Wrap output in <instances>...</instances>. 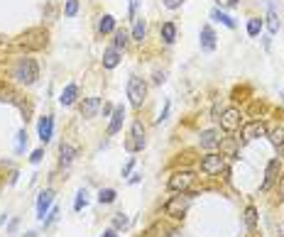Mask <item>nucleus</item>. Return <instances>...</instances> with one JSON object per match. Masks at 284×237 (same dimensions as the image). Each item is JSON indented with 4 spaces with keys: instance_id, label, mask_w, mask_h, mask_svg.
<instances>
[{
    "instance_id": "1",
    "label": "nucleus",
    "mask_w": 284,
    "mask_h": 237,
    "mask_svg": "<svg viewBox=\"0 0 284 237\" xmlns=\"http://www.w3.org/2000/svg\"><path fill=\"white\" fill-rule=\"evenodd\" d=\"M10 76H13L18 83H22V86H32V83L40 79V66H37V61H35V59L22 57V59H18V61L13 64Z\"/></svg>"
},
{
    "instance_id": "2",
    "label": "nucleus",
    "mask_w": 284,
    "mask_h": 237,
    "mask_svg": "<svg viewBox=\"0 0 284 237\" xmlns=\"http://www.w3.org/2000/svg\"><path fill=\"white\" fill-rule=\"evenodd\" d=\"M47 30H27L22 37H18L15 47L18 49H27V52H37V49H44L47 47Z\"/></svg>"
},
{
    "instance_id": "3",
    "label": "nucleus",
    "mask_w": 284,
    "mask_h": 237,
    "mask_svg": "<svg viewBox=\"0 0 284 237\" xmlns=\"http://www.w3.org/2000/svg\"><path fill=\"white\" fill-rule=\"evenodd\" d=\"M191 200H194V196H191V193H186V191H182L179 196H174L172 200H167L164 213H167V215H172V217H184V213L189 210Z\"/></svg>"
},
{
    "instance_id": "4",
    "label": "nucleus",
    "mask_w": 284,
    "mask_h": 237,
    "mask_svg": "<svg viewBox=\"0 0 284 237\" xmlns=\"http://www.w3.org/2000/svg\"><path fill=\"white\" fill-rule=\"evenodd\" d=\"M127 98H130L132 108H142V103H145V98H147V83L142 79H137V76H132L127 81Z\"/></svg>"
},
{
    "instance_id": "5",
    "label": "nucleus",
    "mask_w": 284,
    "mask_h": 237,
    "mask_svg": "<svg viewBox=\"0 0 284 237\" xmlns=\"http://www.w3.org/2000/svg\"><path fill=\"white\" fill-rule=\"evenodd\" d=\"M201 171L203 174H208V176H218V174H223L225 171V154L221 152H211V154H206L203 159H201Z\"/></svg>"
},
{
    "instance_id": "6",
    "label": "nucleus",
    "mask_w": 284,
    "mask_h": 237,
    "mask_svg": "<svg viewBox=\"0 0 284 237\" xmlns=\"http://www.w3.org/2000/svg\"><path fill=\"white\" fill-rule=\"evenodd\" d=\"M145 144H147V139H145V127H142L140 120H135V122H132V130H130V137L125 139V149H127V152H142V149H145Z\"/></svg>"
},
{
    "instance_id": "7",
    "label": "nucleus",
    "mask_w": 284,
    "mask_h": 237,
    "mask_svg": "<svg viewBox=\"0 0 284 237\" xmlns=\"http://www.w3.org/2000/svg\"><path fill=\"white\" fill-rule=\"evenodd\" d=\"M194 181H196V174L194 171H177L169 178V188L177 191V193H182V191H189L194 186Z\"/></svg>"
},
{
    "instance_id": "8",
    "label": "nucleus",
    "mask_w": 284,
    "mask_h": 237,
    "mask_svg": "<svg viewBox=\"0 0 284 237\" xmlns=\"http://www.w3.org/2000/svg\"><path fill=\"white\" fill-rule=\"evenodd\" d=\"M243 142H252V139H260V137H267V125L262 120H252L247 125H243Z\"/></svg>"
},
{
    "instance_id": "9",
    "label": "nucleus",
    "mask_w": 284,
    "mask_h": 237,
    "mask_svg": "<svg viewBox=\"0 0 284 237\" xmlns=\"http://www.w3.org/2000/svg\"><path fill=\"white\" fill-rule=\"evenodd\" d=\"M240 122H243V115H240L238 108H228V110L221 115V127H223L225 132H235V130H240Z\"/></svg>"
},
{
    "instance_id": "10",
    "label": "nucleus",
    "mask_w": 284,
    "mask_h": 237,
    "mask_svg": "<svg viewBox=\"0 0 284 237\" xmlns=\"http://www.w3.org/2000/svg\"><path fill=\"white\" fill-rule=\"evenodd\" d=\"M52 203H54V191H52V188L42 191L40 198H37V217H40V220H44V215L52 210Z\"/></svg>"
},
{
    "instance_id": "11",
    "label": "nucleus",
    "mask_w": 284,
    "mask_h": 237,
    "mask_svg": "<svg viewBox=\"0 0 284 237\" xmlns=\"http://www.w3.org/2000/svg\"><path fill=\"white\" fill-rule=\"evenodd\" d=\"M40 142L42 144H47V142H52V137H54V118L52 115H44L42 120H40Z\"/></svg>"
},
{
    "instance_id": "12",
    "label": "nucleus",
    "mask_w": 284,
    "mask_h": 237,
    "mask_svg": "<svg viewBox=\"0 0 284 237\" xmlns=\"http://www.w3.org/2000/svg\"><path fill=\"white\" fill-rule=\"evenodd\" d=\"M279 169H282V164H279V159H272L269 164H267V169H264V181H262V191H267L274 181H277V176H279Z\"/></svg>"
},
{
    "instance_id": "13",
    "label": "nucleus",
    "mask_w": 284,
    "mask_h": 237,
    "mask_svg": "<svg viewBox=\"0 0 284 237\" xmlns=\"http://www.w3.org/2000/svg\"><path fill=\"white\" fill-rule=\"evenodd\" d=\"M122 120H125V108H122V105H118V108L113 110V115H110L108 135H118V132H120V127H122Z\"/></svg>"
},
{
    "instance_id": "14",
    "label": "nucleus",
    "mask_w": 284,
    "mask_h": 237,
    "mask_svg": "<svg viewBox=\"0 0 284 237\" xmlns=\"http://www.w3.org/2000/svg\"><path fill=\"white\" fill-rule=\"evenodd\" d=\"M201 49L203 52H213L216 49V32L206 25V27H201Z\"/></svg>"
},
{
    "instance_id": "15",
    "label": "nucleus",
    "mask_w": 284,
    "mask_h": 237,
    "mask_svg": "<svg viewBox=\"0 0 284 237\" xmlns=\"http://www.w3.org/2000/svg\"><path fill=\"white\" fill-rule=\"evenodd\" d=\"M98 108H101V98H98V96H91V98H86V100L81 103V115H83V118H93V115L98 113Z\"/></svg>"
},
{
    "instance_id": "16",
    "label": "nucleus",
    "mask_w": 284,
    "mask_h": 237,
    "mask_svg": "<svg viewBox=\"0 0 284 237\" xmlns=\"http://www.w3.org/2000/svg\"><path fill=\"white\" fill-rule=\"evenodd\" d=\"M76 98H79V86H76V83H69V86L61 91L59 103H61V105H74V103H76Z\"/></svg>"
},
{
    "instance_id": "17",
    "label": "nucleus",
    "mask_w": 284,
    "mask_h": 237,
    "mask_svg": "<svg viewBox=\"0 0 284 237\" xmlns=\"http://www.w3.org/2000/svg\"><path fill=\"white\" fill-rule=\"evenodd\" d=\"M201 147L203 149H213L216 144H221V137H218V132L216 130H206V132H201Z\"/></svg>"
},
{
    "instance_id": "18",
    "label": "nucleus",
    "mask_w": 284,
    "mask_h": 237,
    "mask_svg": "<svg viewBox=\"0 0 284 237\" xmlns=\"http://www.w3.org/2000/svg\"><path fill=\"white\" fill-rule=\"evenodd\" d=\"M118 64H120V52H118L115 47L105 49V52H103V66H105V69H115Z\"/></svg>"
},
{
    "instance_id": "19",
    "label": "nucleus",
    "mask_w": 284,
    "mask_h": 237,
    "mask_svg": "<svg viewBox=\"0 0 284 237\" xmlns=\"http://www.w3.org/2000/svg\"><path fill=\"white\" fill-rule=\"evenodd\" d=\"M267 137H269V142H272L277 149H284V127H272V130H267Z\"/></svg>"
},
{
    "instance_id": "20",
    "label": "nucleus",
    "mask_w": 284,
    "mask_h": 237,
    "mask_svg": "<svg viewBox=\"0 0 284 237\" xmlns=\"http://www.w3.org/2000/svg\"><path fill=\"white\" fill-rule=\"evenodd\" d=\"M59 154H61V157H59V164H61V166H69V164L74 161V157H76V149H74L71 144H61Z\"/></svg>"
},
{
    "instance_id": "21",
    "label": "nucleus",
    "mask_w": 284,
    "mask_h": 237,
    "mask_svg": "<svg viewBox=\"0 0 284 237\" xmlns=\"http://www.w3.org/2000/svg\"><path fill=\"white\" fill-rule=\"evenodd\" d=\"M267 30H269V35H277L279 32V18H277V13H274L272 5L267 8Z\"/></svg>"
},
{
    "instance_id": "22",
    "label": "nucleus",
    "mask_w": 284,
    "mask_h": 237,
    "mask_svg": "<svg viewBox=\"0 0 284 237\" xmlns=\"http://www.w3.org/2000/svg\"><path fill=\"white\" fill-rule=\"evenodd\" d=\"M162 40H164V44H172L177 40V25L174 22H164L162 25Z\"/></svg>"
},
{
    "instance_id": "23",
    "label": "nucleus",
    "mask_w": 284,
    "mask_h": 237,
    "mask_svg": "<svg viewBox=\"0 0 284 237\" xmlns=\"http://www.w3.org/2000/svg\"><path fill=\"white\" fill-rule=\"evenodd\" d=\"M145 35H147V25H145V20H135L132 40H135V42H142V40H145Z\"/></svg>"
},
{
    "instance_id": "24",
    "label": "nucleus",
    "mask_w": 284,
    "mask_h": 237,
    "mask_svg": "<svg viewBox=\"0 0 284 237\" xmlns=\"http://www.w3.org/2000/svg\"><path fill=\"white\" fill-rule=\"evenodd\" d=\"M211 20H216V22H223L225 27H230V30H235V20H233V18H228L225 13H221L218 8H216V10L211 13Z\"/></svg>"
},
{
    "instance_id": "25",
    "label": "nucleus",
    "mask_w": 284,
    "mask_h": 237,
    "mask_svg": "<svg viewBox=\"0 0 284 237\" xmlns=\"http://www.w3.org/2000/svg\"><path fill=\"white\" fill-rule=\"evenodd\" d=\"M98 30H101V35L113 32V30H115V18H113V15H103L101 22H98Z\"/></svg>"
},
{
    "instance_id": "26",
    "label": "nucleus",
    "mask_w": 284,
    "mask_h": 237,
    "mask_svg": "<svg viewBox=\"0 0 284 237\" xmlns=\"http://www.w3.org/2000/svg\"><path fill=\"white\" fill-rule=\"evenodd\" d=\"M245 222H247V230H250V232L257 230V210H255L252 205L245 210Z\"/></svg>"
},
{
    "instance_id": "27",
    "label": "nucleus",
    "mask_w": 284,
    "mask_h": 237,
    "mask_svg": "<svg viewBox=\"0 0 284 237\" xmlns=\"http://www.w3.org/2000/svg\"><path fill=\"white\" fill-rule=\"evenodd\" d=\"M127 42H130V35H127L125 30H115V49H118V52L125 49Z\"/></svg>"
},
{
    "instance_id": "28",
    "label": "nucleus",
    "mask_w": 284,
    "mask_h": 237,
    "mask_svg": "<svg viewBox=\"0 0 284 237\" xmlns=\"http://www.w3.org/2000/svg\"><path fill=\"white\" fill-rule=\"evenodd\" d=\"M115 198H118V193H115L113 188H103V191L98 193V203H101V205H108V203H113Z\"/></svg>"
},
{
    "instance_id": "29",
    "label": "nucleus",
    "mask_w": 284,
    "mask_h": 237,
    "mask_svg": "<svg viewBox=\"0 0 284 237\" xmlns=\"http://www.w3.org/2000/svg\"><path fill=\"white\" fill-rule=\"evenodd\" d=\"M260 32H262V20H260V18H252V20L247 22V35H250V37H257Z\"/></svg>"
},
{
    "instance_id": "30",
    "label": "nucleus",
    "mask_w": 284,
    "mask_h": 237,
    "mask_svg": "<svg viewBox=\"0 0 284 237\" xmlns=\"http://www.w3.org/2000/svg\"><path fill=\"white\" fill-rule=\"evenodd\" d=\"M127 225H130V220H127L125 213H115V215H113V227H115V230H125Z\"/></svg>"
},
{
    "instance_id": "31",
    "label": "nucleus",
    "mask_w": 284,
    "mask_h": 237,
    "mask_svg": "<svg viewBox=\"0 0 284 237\" xmlns=\"http://www.w3.org/2000/svg\"><path fill=\"white\" fill-rule=\"evenodd\" d=\"M76 13H79V0H66L64 15H66V18H76Z\"/></svg>"
},
{
    "instance_id": "32",
    "label": "nucleus",
    "mask_w": 284,
    "mask_h": 237,
    "mask_svg": "<svg viewBox=\"0 0 284 237\" xmlns=\"http://www.w3.org/2000/svg\"><path fill=\"white\" fill-rule=\"evenodd\" d=\"M83 205H86V191H83V188H81V191H79V193H76V200H74V210H76V213H79V210H81V208H83Z\"/></svg>"
},
{
    "instance_id": "33",
    "label": "nucleus",
    "mask_w": 284,
    "mask_h": 237,
    "mask_svg": "<svg viewBox=\"0 0 284 237\" xmlns=\"http://www.w3.org/2000/svg\"><path fill=\"white\" fill-rule=\"evenodd\" d=\"M57 217H59V208H57V205H54V208H52V210H49V213H47V217H44V220H42V222H44V227H49V225H52V222H54V220H57Z\"/></svg>"
},
{
    "instance_id": "34",
    "label": "nucleus",
    "mask_w": 284,
    "mask_h": 237,
    "mask_svg": "<svg viewBox=\"0 0 284 237\" xmlns=\"http://www.w3.org/2000/svg\"><path fill=\"white\" fill-rule=\"evenodd\" d=\"M25 147H27V132H25V130H20V132H18V147H15V149H18V152H22Z\"/></svg>"
},
{
    "instance_id": "35",
    "label": "nucleus",
    "mask_w": 284,
    "mask_h": 237,
    "mask_svg": "<svg viewBox=\"0 0 284 237\" xmlns=\"http://www.w3.org/2000/svg\"><path fill=\"white\" fill-rule=\"evenodd\" d=\"M221 147H223V149L228 152L225 157H233V154H235V149H238V144H235L233 139H225V142H221Z\"/></svg>"
},
{
    "instance_id": "36",
    "label": "nucleus",
    "mask_w": 284,
    "mask_h": 237,
    "mask_svg": "<svg viewBox=\"0 0 284 237\" xmlns=\"http://www.w3.org/2000/svg\"><path fill=\"white\" fill-rule=\"evenodd\" d=\"M42 157H44V149H35V152H32V157H30V161H32V164H40V161H42Z\"/></svg>"
},
{
    "instance_id": "37",
    "label": "nucleus",
    "mask_w": 284,
    "mask_h": 237,
    "mask_svg": "<svg viewBox=\"0 0 284 237\" xmlns=\"http://www.w3.org/2000/svg\"><path fill=\"white\" fill-rule=\"evenodd\" d=\"M216 5H218V8H235L238 0H216Z\"/></svg>"
},
{
    "instance_id": "38",
    "label": "nucleus",
    "mask_w": 284,
    "mask_h": 237,
    "mask_svg": "<svg viewBox=\"0 0 284 237\" xmlns=\"http://www.w3.org/2000/svg\"><path fill=\"white\" fill-rule=\"evenodd\" d=\"M182 3H184V0H164V8L177 10V8H182Z\"/></svg>"
},
{
    "instance_id": "39",
    "label": "nucleus",
    "mask_w": 284,
    "mask_h": 237,
    "mask_svg": "<svg viewBox=\"0 0 284 237\" xmlns=\"http://www.w3.org/2000/svg\"><path fill=\"white\" fill-rule=\"evenodd\" d=\"M169 108H172V103H169V100H167V103H164V110H162V115H160V118H157V122H164V120H167V118H169Z\"/></svg>"
},
{
    "instance_id": "40",
    "label": "nucleus",
    "mask_w": 284,
    "mask_h": 237,
    "mask_svg": "<svg viewBox=\"0 0 284 237\" xmlns=\"http://www.w3.org/2000/svg\"><path fill=\"white\" fill-rule=\"evenodd\" d=\"M132 166H135V159L130 157V159H127V164L122 166V176H130V171H132Z\"/></svg>"
},
{
    "instance_id": "41",
    "label": "nucleus",
    "mask_w": 284,
    "mask_h": 237,
    "mask_svg": "<svg viewBox=\"0 0 284 237\" xmlns=\"http://www.w3.org/2000/svg\"><path fill=\"white\" fill-rule=\"evenodd\" d=\"M164 81H167V74L164 71H157L155 74V83H164Z\"/></svg>"
},
{
    "instance_id": "42",
    "label": "nucleus",
    "mask_w": 284,
    "mask_h": 237,
    "mask_svg": "<svg viewBox=\"0 0 284 237\" xmlns=\"http://www.w3.org/2000/svg\"><path fill=\"white\" fill-rule=\"evenodd\" d=\"M137 5H140V0H130V18H135V13H137Z\"/></svg>"
},
{
    "instance_id": "43",
    "label": "nucleus",
    "mask_w": 284,
    "mask_h": 237,
    "mask_svg": "<svg viewBox=\"0 0 284 237\" xmlns=\"http://www.w3.org/2000/svg\"><path fill=\"white\" fill-rule=\"evenodd\" d=\"M101 237H118V230H115V227H110V230H105Z\"/></svg>"
},
{
    "instance_id": "44",
    "label": "nucleus",
    "mask_w": 284,
    "mask_h": 237,
    "mask_svg": "<svg viewBox=\"0 0 284 237\" xmlns=\"http://www.w3.org/2000/svg\"><path fill=\"white\" fill-rule=\"evenodd\" d=\"M279 198L284 200V174H282V178H279Z\"/></svg>"
},
{
    "instance_id": "45",
    "label": "nucleus",
    "mask_w": 284,
    "mask_h": 237,
    "mask_svg": "<svg viewBox=\"0 0 284 237\" xmlns=\"http://www.w3.org/2000/svg\"><path fill=\"white\" fill-rule=\"evenodd\" d=\"M113 110H115V108H113V105H108V103H105V105H103V115H113Z\"/></svg>"
},
{
    "instance_id": "46",
    "label": "nucleus",
    "mask_w": 284,
    "mask_h": 237,
    "mask_svg": "<svg viewBox=\"0 0 284 237\" xmlns=\"http://www.w3.org/2000/svg\"><path fill=\"white\" fill-rule=\"evenodd\" d=\"M18 225H20V220H13V222L8 225V232H15V230H18Z\"/></svg>"
},
{
    "instance_id": "47",
    "label": "nucleus",
    "mask_w": 284,
    "mask_h": 237,
    "mask_svg": "<svg viewBox=\"0 0 284 237\" xmlns=\"http://www.w3.org/2000/svg\"><path fill=\"white\" fill-rule=\"evenodd\" d=\"M279 237H284V222L279 225Z\"/></svg>"
},
{
    "instance_id": "48",
    "label": "nucleus",
    "mask_w": 284,
    "mask_h": 237,
    "mask_svg": "<svg viewBox=\"0 0 284 237\" xmlns=\"http://www.w3.org/2000/svg\"><path fill=\"white\" fill-rule=\"evenodd\" d=\"M25 237H37V232H27V235H25Z\"/></svg>"
}]
</instances>
